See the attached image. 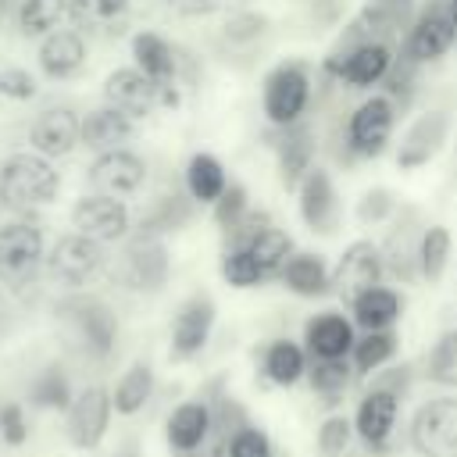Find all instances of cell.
Masks as SVG:
<instances>
[{
    "instance_id": "cell-1",
    "label": "cell",
    "mask_w": 457,
    "mask_h": 457,
    "mask_svg": "<svg viewBox=\"0 0 457 457\" xmlns=\"http://www.w3.org/2000/svg\"><path fill=\"white\" fill-rule=\"evenodd\" d=\"M61 193V175L43 154H11L0 164V204L11 211L46 207Z\"/></svg>"
},
{
    "instance_id": "cell-2",
    "label": "cell",
    "mask_w": 457,
    "mask_h": 457,
    "mask_svg": "<svg viewBox=\"0 0 457 457\" xmlns=\"http://www.w3.org/2000/svg\"><path fill=\"white\" fill-rule=\"evenodd\" d=\"M311 107V68L303 61H278L261 82V111L271 129L303 121Z\"/></svg>"
},
{
    "instance_id": "cell-3",
    "label": "cell",
    "mask_w": 457,
    "mask_h": 457,
    "mask_svg": "<svg viewBox=\"0 0 457 457\" xmlns=\"http://www.w3.org/2000/svg\"><path fill=\"white\" fill-rule=\"evenodd\" d=\"M46 261V239L43 228L32 221H7L0 225V282L7 289H25L36 282L39 268Z\"/></svg>"
},
{
    "instance_id": "cell-4",
    "label": "cell",
    "mask_w": 457,
    "mask_h": 457,
    "mask_svg": "<svg viewBox=\"0 0 457 457\" xmlns=\"http://www.w3.org/2000/svg\"><path fill=\"white\" fill-rule=\"evenodd\" d=\"M104 100L129 118H146L157 107H179V86H157L136 64H125L104 79Z\"/></svg>"
},
{
    "instance_id": "cell-5",
    "label": "cell",
    "mask_w": 457,
    "mask_h": 457,
    "mask_svg": "<svg viewBox=\"0 0 457 457\" xmlns=\"http://www.w3.org/2000/svg\"><path fill=\"white\" fill-rule=\"evenodd\" d=\"M57 314L75 332L79 346L89 357H111V350L118 343V318L104 300H96V296H68V300L57 303Z\"/></svg>"
},
{
    "instance_id": "cell-6",
    "label": "cell",
    "mask_w": 457,
    "mask_h": 457,
    "mask_svg": "<svg viewBox=\"0 0 457 457\" xmlns=\"http://www.w3.org/2000/svg\"><path fill=\"white\" fill-rule=\"evenodd\" d=\"M107 243L93 239V236H82V232H64L50 253H46V271L54 282L68 286V289H79L86 282H93L104 268H107Z\"/></svg>"
},
{
    "instance_id": "cell-7",
    "label": "cell",
    "mask_w": 457,
    "mask_h": 457,
    "mask_svg": "<svg viewBox=\"0 0 457 457\" xmlns=\"http://www.w3.org/2000/svg\"><path fill=\"white\" fill-rule=\"evenodd\" d=\"M396 129V100L389 93H371L361 100L346 121V150L353 157H378Z\"/></svg>"
},
{
    "instance_id": "cell-8",
    "label": "cell",
    "mask_w": 457,
    "mask_h": 457,
    "mask_svg": "<svg viewBox=\"0 0 457 457\" xmlns=\"http://www.w3.org/2000/svg\"><path fill=\"white\" fill-rule=\"evenodd\" d=\"M453 43H457V29H453V18L446 11V0H432L411 21L403 46H400V57L411 64H432V61L446 57Z\"/></svg>"
},
{
    "instance_id": "cell-9",
    "label": "cell",
    "mask_w": 457,
    "mask_h": 457,
    "mask_svg": "<svg viewBox=\"0 0 457 457\" xmlns=\"http://www.w3.org/2000/svg\"><path fill=\"white\" fill-rule=\"evenodd\" d=\"M396 64V54L386 39H371V43H361V46H350L346 54H336L325 61V71L336 75L339 82H346L350 89H371L378 82L389 79Z\"/></svg>"
},
{
    "instance_id": "cell-10",
    "label": "cell",
    "mask_w": 457,
    "mask_h": 457,
    "mask_svg": "<svg viewBox=\"0 0 457 457\" xmlns=\"http://www.w3.org/2000/svg\"><path fill=\"white\" fill-rule=\"evenodd\" d=\"M86 182H89V193H104V196H118V200L132 196L146 182V161L129 146L104 150L89 161Z\"/></svg>"
},
{
    "instance_id": "cell-11",
    "label": "cell",
    "mask_w": 457,
    "mask_h": 457,
    "mask_svg": "<svg viewBox=\"0 0 457 457\" xmlns=\"http://www.w3.org/2000/svg\"><path fill=\"white\" fill-rule=\"evenodd\" d=\"M411 443L421 457H457V400L439 396L418 407Z\"/></svg>"
},
{
    "instance_id": "cell-12",
    "label": "cell",
    "mask_w": 457,
    "mask_h": 457,
    "mask_svg": "<svg viewBox=\"0 0 457 457\" xmlns=\"http://www.w3.org/2000/svg\"><path fill=\"white\" fill-rule=\"evenodd\" d=\"M171 275V257L164 246V236L136 232L121 257V282L139 293H157Z\"/></svg>"
},
{
    "instance_id": "cell-13",
    "label": "cell",
    "mask_w": 457,
    "mask_h": 457,
    "mask_svg": "<svg viewBox=\"0 0 457 457\" xmlns=\"http://www.w3.org/2000/svg\"><path fill=\"white\" fill-rule=\"evenodd\" d=\"M382 275H386L382 250H378L371 239H353V243L339 253V261H336V268H332V293H336L343 303H353L364 289L378 286Z\"/></svg>"
},
{
    "instance_id": "cell-14",
    "label": "cell",
    "mask_w": 457,
    "mask_h": 457,
    "mask_svg": "<svg viewBox=\"0 0 457 457\" xmlns=\"http://www.w3.org/2000/svg\"><path fill=\"white\" fill-rule=\"evenodd\" d=\"M296 207H300V221L318 232V236H332L339 228L343 218V204H339V189L328 175V168L314 164L303 182L296 186Z\"/></svg>"
},
{
    "instance_id": "cell-15",
    "label": "cell",
    "mask_w": 457,
    "mask_h": 457,
    "mask_svg": "<svg viewBox=\"0 0 457 457\" xmlns=\"http://www.w3.org/2000/svg\"><path fill=\"white\" fill-rule=\"evenodd\" d=\"M71 225L82 236H93L100 243H118L129 236L132 221H129V207L118 196H104V193H86L75 200L71 207Z\"/></svg>"
},
{
    "instance_id": "cell-16",
    "label": "cell",
    "mask_w": 457,
    "mask_h": 457,
    "mask_svg": "<svg viewBox=\"0 0 457 457\" xmlns=\"http://www.w3.org/2000/svg\"><path fill=\"white\" fill-rule=\"evenodd\" d=\"M111 393L104 386H86L79 396H71L68 403V439L79 450H93L100 446V439L107 436L111 425Z\"/></svg>"
},
{
    "instance_id": "cell-17",
    "label": "cell",
    "mask_w": 457,
    "mask_h": 457,
    "mask_svg": "<svg viewBox=\"0 0 457 457\" xmlns=\"http://www.w3.org/2000/svg\"><path fill=\"white\" fill-rule=\"evenodd\" d=\"M82 143V118L79 111L57 104V107H46L43 114H36V121L29 125V146L50 161L57 157H68L75 146Z\"/></svg>"
},
{
    "instance_id": "cell-18",
    "label": "cell",
    "mask_w": 457,
    "mask_h": 457,
    "mask_svg": "<svg viewBox=\"0 0 457 457\" xmlns=\"http://www.w3.org/2000/svg\"><path fill=\"white\" fill-rule=\"evenodd\" d=\"M450 136V114L446 111H425L418 114L407 132L400 136V146H396V168L400 171H414V168H425L446 143Z\"/></svg>"
},
{
    "instance_id": "cell-19",
    "label": "cell",
    "mask_w": 457,
    "mask_h": 457,
    "mask_svg": "<svg viewBox=\"0 0 457 457\" xmlns=\"http://www.w3.org/2000/svg\"><path fill=\"white\" fill-rule=\"evenodd\" d=\"M228 239H236V243H243L250 253H253V261L261 264V271L268 275V278H278V271H282V264L293 257V239H289V232L286 228H278V225H271L268 218H246Z\"/></svg>"
},
{
    "instance_id": "cell-20",
    "label": "cell",
    "mask_w": 457,
    "mask_h": 457,
    "mask_svg": "<svg viewBox=\"0 0 457 457\" xmlns=\"http://www.w3.org/2000/svg\"><path fill=\"white\" fill-rule=\"evenodd\" d=\"M214 300L207 293H193L179 303L175 318H171V353L179 361L186 357H196L207 339H211V328H214Z\"/></svg>"
},
{
    "instance_id": "cell-21",
    "label": "cell",
    "mask_w": 457,
    "mask_h": 457,
    "mask_svg": "<svg viewBox=\"0 0 457 457\" xmlns=\"http://www.w3.org/2000/svg\"><path fill=\"white\" fill-rule=\"evenodd\" d=\"M314 150H318V136L307 121H296V125H286L278 129V139H275V161H278V179L286 189L296 193V186L303 182V175L314 168Z\"/></svg>"
},
{
    "instance_id": "cell-22",
    "label": "cell",
    "mask_w": 457,
    "mask_h": 457,
    "mask_svg": "<svg viewBox=\"0 0 457 457\" xmlns=\"http://www.w3.org/2000/svg\"><path fill=\"white\" fill-rule=\"evenodd\" d=\"M303 343H307V353L311 357L336 361V357H350V350L357 343V332H353V321L346 314L321 311V314H314L303 325Z\"/></svg>"
},
{
    "instance_id": "cell-23",
    "label": "cell",
    "mask_w": 457,
    "mask_h": 457,
    "mask_svg": "<svg viewBox=\"0 0 457 457\" xmlns=\"http://www.w3.org/2000/svg\"><path fill=\"white\" fill-rule=\"evenodd\" d=\"M86 64V39L79 29H54L39 43V68L46 79H71Z\"/></svg>"
},
{
    "instance_id": "cell-24",
    "label": "cell",
    "mask_w": 457,
    "mask_h": 457,
    "mask_svg": "<svg viewBox=\"0 0 457 457\" xmlns=\"http://www.w3.org/2000/svg\"><path fill=\"white\" fill-rule=\"evenodd\" d=\"M132 61L157 86H175L179 82V50L161 32H150V29L136 32L132 36Z\"/></svg>"
},
{
    "instance_id": "cell-25",
    "label": "cell",
    "mask_w": 457,
    "mask_h": 457,
    "mask_svg": "<svg viewBox=\"0 0 457 457\" xmlns=\"http://www.w3.org/2000/svg\"><path fill=\"white\" fill-rule=\"evenodd\" d=\"M132 132H136V118H129L125 111H118L111 104L82 114V146H89L93 154L125 146L132 139Z\"/></svg>"
},
{
    "instance_id": "cell-26",
    "label": "cell",
    "mask_w": 457,
    "mask_h": 457,
    "mask_svg": "<svg viewBox=\"0 0 457 457\" xmlns=\"http://www.w3.org/2000/svg\"><path fill=\"white\" fill-rule=\"evenodd\" d=\"M421 228H425V225H414V214L407 211L400 221H393L386 243L378 246L386 271L396 275L400 282L418 278V236H421Z\"/></svg>"
},
{
    "instance_id": "cell-27",
    "label": "cell",
    "mask_w": 457,
    "mask_h": 457,
    "mask_svg": "<svg viewBox=\"0 0 457 457\" xmlns=\"http://www.w3.org/2000/svg\"><path fill=\"white\" fill-rule=\"evenodd\" d=\"M278 282H282L289 293L314 300V296L332 293V268L325 264L321 253L293 250V257H289V261L282 264V271H278Z\"/></svg>"
},
{
    "instance_id": "cell-28",
    "label": "cell",
    "mask_w": 457,
    "mask_h": 457,
    "mask_svg": "<svg viewBox=\"0 0 457 457\" xmlns=\"http://www.w3.org/2000/svg\"><path fill=\"white\" fill-rule=\"evenodd\" d=\"M168 446L179 453V457H193L204 439L211 436V407L204 400H186L171 411L168 418Z\"/></svg>"
},
{
    "instance_id": "cell-29",
    "label": "cell",
    "mask_w": 457,
    "mask_h": 457,
    "mask_svg": "<svg viewBox=\"0 0 457 457\" xmlns=\"http://www.w3.org/2000/svg\"><path fill=\"white\" fill-rule=\"evenodd\" d=\"M396 400H400L396 393L371 386V393L357 403L353 428H357V436H361L368 446H382V443L389 439V432H393V425H396Z\"/></svg>"
},
{
    "instance_id": "cell-30",
    "label": "cell",
    "mask_w": 457,
    "mask_h": 457,
    "mask_svg": "<svg viewBox=\"0 0 457 457\" xmlns=\"http://www.w3.org/2000/svg\"><path fill=\"white\" fill-rule=\"evenodd\" d=\"M228 171H225V164L214 157V154H207V150H196L189 161H186V171H182V186H186V193L196 200V204H218V196L228 189Z\"/></svg>"
},
{
    "instance_id": "cell-31",
    "label": "cell",
    "mask_w": 457,
    "mask_h": 457,
    "mask_svg": "<svg viewBox=\"0 0 457 457\" xmlns=\"http://www.w3.org/2000/svg\"><path fill=\"white\" fill-rule=\"evenodd\" d=\"M400 311H403V300H400V293L396 289H389V286H371V289H364L353 303H350V314H353V325L357 328H364V332H375V328H393L396 325V318H400Z\"/></svg>"
},
{
    "instance_id": "cell-32",
    "label": "cell",
    "mask_w": 457,
    "mask_h": 457,
    "mask_svg": "<svg viewBox=\"0 0 457 457\" xmlns=\"http://www.w3.org/2000/svg\"><path fill=\"white\" fill-rule=\"evenodd\" d=\"M193 211H196V200L186 193V186L182 189H171V193H164V196H157L150 204V211L143 214V221H139L136 232H146V236L175 232V228H182L193 218Z\"/></svg>"
},
{
    "instance_id": "cell-33",
    "label": "cell",
    "mask_w": 457,
    "mask_h": 457,
    "mask_svg": "<svg viewBox=\"0 0 457 457\" xmlns=\"http://www.w3.org/2000/svg\"><path fill=\"white\" fill-rule=\"evenodd\" d=\"M68 18L86 32H118L129 18V0H68Z\"/></svg>"
},
{
    "instance_id": "cell-34",
    "label": "cell",
    "mask_w": 457,
    "mask_h": 457,
    "mask_svg": "<svg viewBox=\"0 0 457 457\" xmlns=\"http://www.w3.org/2000/svg\"><path fill=\"white\" fill-rule=\"evenodd\" d=\"M450 250H453L450 228L446 225H425L418 236V278L439 282L446 264H450Z\"/></svg>"
},
{
    "instance_id": "cell-35",
    "label": "cell",
    "mask_w": 457,
    "mask_h": 457,
    "mask_svg": "<svg viewBox=\"0 0 457 457\" xmlns=\"http://www.w3.org/2000/svg\"><path fill=\"white\" fill-rule=\"evenodd\" d=\"M154 393V368L146 361H136L129 364V371H121V378L114 382V393H111V403L118 414H136L146 407Z\"/></svg>"
},
{
    "instance_id": "cell-36",
    "label": "cell",
    "mask_w": 457,
    "mask_h": 457,
    "mask_svg": "<svg viewBox=\"0 0 457 457\" xmlns=\"http://www.w3.org/2000/svg\"><path fill=\"white\" fill-rule=\"evenodd\" d=\"M264 375L275 382V386H293L307 375V353L300 343L293 339H275L268 350H264Z\"/></svg>"
},
{
    "instance_id": "cell-37",
    "label": "cell",
    "mask_w": 457,
    "mask_h": 457,
    "mask_svg": "<svg viewBox=\"0 0 457 457\" xmlns=\"http://www.w3.org/2000/svg\"><path fill=\"white\" fill-rule=\"evenodd\" d=\"M396 353V332L393 328H375V332H364L357 336L350 357H353V371L357 375H368V371H378L382 364H389V357Z\"/></svg>"
},
{
    "instance_id": "cell-38",
    "label": "cell",
    "mask_w": 457,
    "mask_h": 457,
    "mask_svg": "<svg viewBox=\"0 0 457 457\" xmlns=\"http://www.w3.org/2000/svg\"><path fill=\"white\" fill-rule=\"evenodd\" d=\"M64 18H68V0H21L18 4L21 36H50Z\"/></svg>"
},
{
    "instance_id": "cell-39",
    "label": "cell",
    "mask_w": 457,
    "mask_h": 457,
    "mask_svg": "<svg viewBox=\"0 0 457 457\" xmlns=\"http://www.w3.org/2000/svg\"><path fill=\"white\" fill-rule=\"evenodd\" d=\"M29 400L36 407H43V411H68V403H71V382H68L64 368L61 364L43 368L32 378V386H29Z\"/></svg>"
},
{
    "instance_id": "cell-40",
    "label": "cell",
    "mask_w": 457,
    "mask_h": 457,
    "mask_svg": "<svg viewBox=\"0 0 457 457\" xmlns=\"http://www.w3.org/2000/svg\"><path fill=\"white\" fill-rule=\"evenodd\" d=\"M221 278L236 289H253L261 282H268V275L261 271V264L253 261V253L243 246V243H228L225 253H221Z\"/></svg>"
},
{
    "instance_id": "cell-41",
    "label": "cell",
    "mask_w": 457,
    "mask_h": 457,
    "mask_svg": "<svg viewBox=\"0 0 457 457\" xmlns=\"http://www.w3.org/2000/svg\"><path fill=\"white\" fill-rule=\"evenodd\" d=\"M261 39H268V18L257 11H239L221 25V43L228 50H250Z\"/></svg>"
},
{
    "instance_id": "cell-42",
    "label": "cell",
    "mask_w": 457,
    "mask_h": 457,
    "mask_svg": "<svg viewBox=\"0 0 457 457\" xmlns=\"http://www.w3.org/2000/svg\"><path fill=\"white\" fill-rule=\"evenodd\" d=\"M246 218H250V196H246V189L239 182H228V189L214 204V221H218V228L225 236H232Z\"/></svg>"
},
{
    "instance_id": "cell-43",
    "label": "cell",
    "mask_w": 457,
    "mask_h": 457,
    "mask_svg": "<svg viewBox=\"0 0 457 457\" xmlns=\"http://www.w3.org/2000/svg\"><path fill=\"white\" fill-rule=\"evenodd\" d=\"M428 378L443 386H457V328L443 332L428 353Z\"/></svg>"
},
{
    "instance_id": "cell-44",
    "label": "cell",
    "mask_w": 457,
    "mask_h": 457,
    "mask_svg": "<svg viewBox=\"0 0 457 457\" xmlns=\"http://www.w3.org/2000/svg\"><path fill=\"white\" fill-rule=\"evenodd\" d=\"M307 378L321 396H339L350 382V364H346V357H336V361L314 357V364L307 368Z\"/></svg>"
},
{
    "instance_id": "cell-45",
    "label": "cell",
    "mask_w": 457,
    "mask_h": 457,
    "mask_svg": "<svg viewBox=\"0 0 457 457\" xmlns=\"http://www.w3.org/2000/svg\"><path fill=\"white\" fill-rule=\"evenodd\" d=\"M396 211H400V204L386 186H375L357 200V221L361 225H382V221L396 218Z\"/></svg>"
},
{
    "instance_id": "cell-46",
    "label": "cell",
    "mask_w": 457,
    "mask_h": 457,
    "mask_svg": "<svg viewBox=\"0 0 457 457\" xmlns=\"http://www.w3.org/2000/svg\"><path fill=\"white\" fill-rule=\"evenodd\" d=\"M228 457H271V439L257 425H239L232 436H221Z\"/></svg>"
},
{
    "instance_id": "cell-47",
    "label": "cell",
    "mask_w": 457,
    "mask_h": 457,
    "mask_svg": "<svg viewBox=\"0 0 457 457\" xmlns=\"http://www.w3.org/2000/svg\"><path fill=\"white\" fill-rule=\"evenodd\" d=\"M318 446L325 457H343V450L350 446V421L346 418H325L318 428Z\"/></svg>"
},
{
    "instance_id": "cell-48",
    "label": "cell",
    "mask_w": 457,
    "mask_h": 457,
    "mask_svg": "<svg viewBox=\"0 0 457 457\" xmlns=\"http://www.w3.org/2000/svg\"><path fill=\"white\" fill-rule=\"evenodd\" d=\"M36 75L25 68H0V96L7 100H32L36 96Z\"/></svg>"
},
{
    "instance_id": "cell-49",
    "label": "cell",
    "mask_w": 457,
    "mask_h": 457,
    "mask_svg": "<svg viewBox=\"0 0 457 457\" xmlns=\"http://www.w3.org/2000/svg\"><path fill=\"white\" fill-rule=\"evenodd\" d=\"M29 439V421L25 411L18 403H4L0 407V443L4 446H21Z\"/></svg>"
},
{
    "instance_id": "cell-50",
    "label": "cell",
    "mask_w": 457,
    "mask_h": 457,
    "mask_svg": "<svg viewBox=\"0 0 457 457\" xmlns=\"http://www.w3.org/2000/svg\"><path fill=\"white\" fill-rule=\"evenodd\" d=\"M175 14H182V18H207V14H214V11H221L228 0H164Z\"/></svg>"
},
{
    "instance_id": "cell-51",
    "label": "cell",
    "mask_w": 457,
    "mask_h": 457,
    "mask_svg": "<svg viewBox=\"0 0 457 457\" xmlns=\"http://www.w3.org/2000/svg\"><path fill=\"white\" fill-rule=\"evenodd\" d=\"M114 457H139V450H136V443H125V446H121Z\"/></svg>"
},
{
    "instance_id": "cell-52",
    "label": "cell",
    "mask_w": 457,
    "mask_h": 457,
    "mask_svg": "<svg viewBox=\"0 0 457 457\" xmlns=\"http://www.w3.org/2000/svg\"><path fill=\"white\" fill-rule=\"evenodd\" d=\"M446 11H450V18H453V29H457V0H446Z\"/></svg>"
},
{
    "instance_id": "cell-53",
    "label": "cell",
    "mask_w": 457,
    "mask_h": 457,
    "mask_svg": "<svg viewBox=\"0 0 457 457\" xmlns=\"http://www.w3.org/2000/svg\"><path fill=\"white\" fill-rule=\"evenodd\" d=\"M378 4H389V7H396V11H400V7H407L411 0H378Z\"/></svg>"
},
{
    "instance_id": "cell-54",
    "label": "cell",
    "mask_w": 457,
    "mask_h": 457,
    "mask_svg": "<svg viewBox=\"0 0 457 457\" xmlns=\"http://www.w3.org/2000/svg\"><path fill=\"white\" fill-rule=\"evenodd\" d=\"M7 7H11V4H7V0H0V14H4V11H7Z\"/></svg>"
}]
</instances>
